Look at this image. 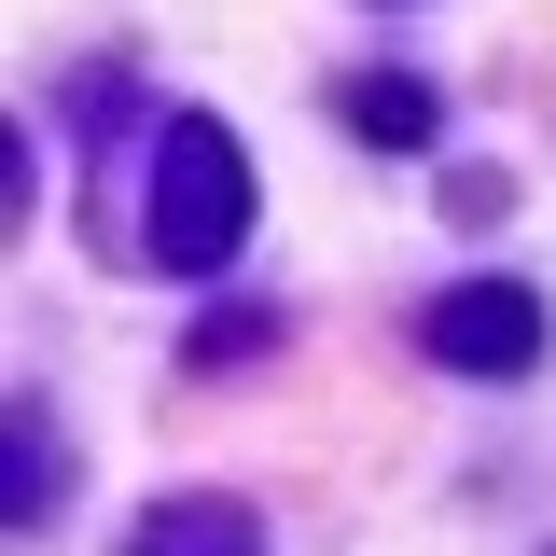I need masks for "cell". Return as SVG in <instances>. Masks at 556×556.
<instances>
[{"mask_svg":"<svg viewBox=\"0 0 556 556\" xmlns=\"http://www.w3.org/2000/svg\"><path fill=\"white\" fill-rule=\"evenodd\" d=\"M348 126H362V139H431V98H417V84H362Z\"/></svg>","mask_w":556,"mask_h":556,"instance_id":"obj_4","label":"cell"},{"mask_svg":"<svg viewBox=\"0 0 556 556\" xmlns=\"http://www.w3.org/2000/svg\"><path fill=\"white\" fill-rule=\"evenodd\" d=\"M431 362H459V376L543 362V292H529V278H459V292L431 306Z\"/></svg>","mask_w":556,"mask_h":556,"instance_id":"obj_2","label":"cell"},{"mask_svg":"<svg viewBox=\"0 0 556 556\" xmlns=\"http://www.w3.org/2000/svg\"><path fill=\"white\" fill-rule=\"evenodd\" d=\"M237 237H251V167H237V139L223 126H167L153 139V265L208 278Z\"/></svg>","mask_w":556,"mask_h":556,"instance_id":"obj_1","label":"cell"},{"mask_svg":"<svg viewBox=\"0 0 556 556\" xmlns=\"http://www.w3.org/2000/svg\"><path fill=\"white\" fill-rule=\"evenodd\" d=\"M139 556H251V515H237V501H167V515L139 529Z\"/></svg>","mask_w":556,"mask_h":556,"instance_id":"obj_3","label":"cell"}]
</instances>
